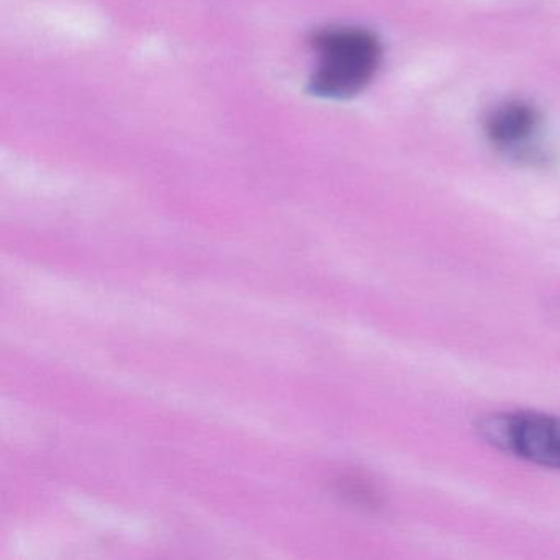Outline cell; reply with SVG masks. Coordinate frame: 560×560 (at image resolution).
Listing matches in <instances>:
<instances>
[{
  "instance_id": "1",
  "label": "cell",
  "mask_w": 560,
  "mask_h": 560,
  "mask_svg": "<svg viewBox=\"0 0 560 560\" xmlns=\"http://www.w3.org/2000/svg\"><path fill=\"white\" fill-rule=\"evenodd\" d=\"M317 67L311 93L326 100H352L366 90L382 65L383 47L373 32L332 27L314 35Z\"/></svg>"
},
{
  "instance_id": "2",
  "label": "cell",
  "mask_w": 560,
  "mask_h": 560,
  "mask_svg": "<svg viewBox=\"0 0 560 560\" xmlns=\"http://www.w3.org/2000/svg\"><path fill=\"white\" fill-rule=\"evenodd\" d=\"M477 432L497 451L539 467L560 470V416L534 411L491 412Z\"/></svg>"
},
{
  "instance_id": "3",
  "label": "cell",
  "mask_w": 560,
  "mask_h": 560,
  "mask_svg": "<svg viewBox=\"0 0 560 560\" xmlns=\"http://www.w3.org/2000/svg\"><path fill=\"white\" fill-rule=\"evenodd\" d=\"M542 116L527 101H506L498 104L485 119L488 142L506 159L524 165L537 166L547 162L540 145Z\"/></svg>"
},
{
  "instance_id": "4",
  "label": "cell",
  "mask_w": 560,
  "mask_h": 560,
  "mask_svg": "<svg viewBox=\"0 0 560 560\" xmlns=\"http://www.w3.org/2000/svg\"><path fill=\"white\" fill-rule=\"evenodd\" d=\"M337 483H339V491L342 493V497L349 498L352 503L366 508L376 506V504H378L376 494L370 490L369 485L363 483V480H359V478L353 477H346L340 478Z\"/></svg>"
}]
</instances>
